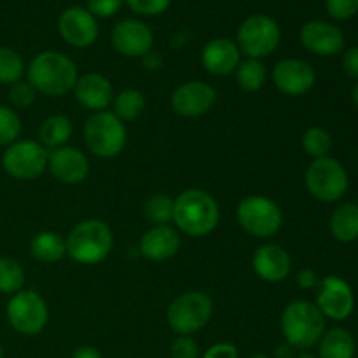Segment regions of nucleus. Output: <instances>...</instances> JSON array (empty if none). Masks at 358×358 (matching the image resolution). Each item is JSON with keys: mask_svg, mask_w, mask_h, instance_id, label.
<instances>
[{"mask_svg": "<svg viewBox=\"0 0 358 358\" xmlns=\"http://www.w3.org/2000/svg\"><path fill=\"white\" fill-rule=\"evenodd\" d=\"M27 76L37 93L48 96H63L73 91L79 79L76 63L58 51H44L35 56L28 65Z\"/></svg>", "mask_w": 358, "mask_h": 358, "instance_id": "f257e3e1", "label": "nucleus"}, {"mask_svg": "<svg viewBox=\"0 0 358 358\" xmlns=\"http://www.w3.org/2000/svg\"><path fill=\"white\" fill-rule=\"evenodd\" d=\"M219 219V205L201 189H187L175 199L173 222L189 236H206L215 229Z\"/></svg>", "mask_w": 358, "mask_h": 358, "instance_id": "f03ea898", "label": "nucleus"}, {"mask_svg": "<svg viewBox=\"0 0 358 358\" xmlns=\"http://www.w3.org/2000/svg\"><path fill=\"white\" fill-rule=\"evenodd\" d=\"M112 241V231L103 220L87 219L77 224L66 236V254L79 264H100L110 254Z\"/></svg>", "mask_w": 358, "mask_h": 358, "instance_id": "7ed1b4c3", "label": "nucleus"}, {"mask_svg": "<svg viewBox=\"0 0 358 358\" xmlns=\"http://www.w3.org/2000/svg\"><path fill=\"white\" fill-rule=\"evenodd\" d=\"M325 331V317L317 304L294 301L282 315V332L294 350H308L317 345Z\"/></svg>", "mask_w": 358, "mask_h": 358, "instance_id": "20e7f679", "label": "nucleus"}, {"mask_svg": "<svg viewBox=\"0 0 358 358\" xmlns=\"http://www.w3.org/2000/svg\"><path fill=\"white\" fill-rule=\"evenodd\" d=\"M84 140L94 156L110 159L119 156L126 145V126L114 112H94L84 126Z\"/></svg>", "mask_w": 358, "mask_h": 358, "instance_id": "39448f33", "label": "nucleus"}, {"mask_svg": "<svg viewBox=\"0 0 358 358\" xmlns=\"http://www.w3.org/2000/svg\"><path fill=\"white\" fill-rule=\"evenodd\" d=\"M212 313V299L206 294L192 290L173 299V303L168 306L166 320L171 331L178 336H191L208 324Z\"/></svg>", "mask_w": 358, "mask_h": 358, "instance_id": "423d86ee", "label": "nucleus"}, {"mask_svg": "<svg viewBox=\"0 0 358 358\" xmlns=\"http://www.w3.org/2000/svg\"><path fill=\"white\" fill-rule=\"evenodd\" d=\"M240 226L255 238H271L280 231L283 215L280 206L264 196H247L236 208Z\"/></svg>", "mask_w": 358, "mask_h": 358, "instance_id": "0eeeda50", "label": "nucleus"}, {"mask_svg": "<svg viewBox=\"0 0 358 358\" xmlns=\"http://www.w3.org/2000/svg\"><path fill=\"white\" fill-rule=\"evenodd\" d=\"M280 27L273 17L255 14L245 20L238 30V49L252 59H261L271 55L280 44Z\"/></svg>", "mask_w": 358, "mask_h": 358, "instance_id": "6e6552de", "label": "nucleus"}, {"mask_svg": "<svg viewBox=\"0 0 358 358\" xmlns=\"http://www.w3.org/2000/svg\"><path fill=\"white\" fill-rule=\"evenodd\" d=\"M306 187L313 198L332 203L343 198L348 189V175L343 164L332 157H318L306 170Z\"/></svg>", "mask_w": 358, "mask_h": 358, "instance_id": "1a4fd4ad", "label": "nucleus"}, {"mask_svg": "<svg viewBox=\"0 0 358 358\" xmlns=\"http://www.w3.org/2000/svg\"><path fill=\"white\" fill-rule=\"evenodd\" d=\"M6 315L10 327L23 336L38 334L49 320L48 304L34 290H20L10 296Z\"/></svg>", "mask_w": 358, "mask_h": 358, "instance_id": "9d476101", "label": "nucleus"}, {"mask_svg": "<svg viewBox=\"0 0 358 358\" xmlns=\"http://www.w3.org/2000/svg\"><path fill=\"white\" fill-rule=\"evenodd\" d=\"M49 150L41 142L17 140L10 143L2 156V166L16 180H34L48 168Z\"/></svg>", "mask_w": 358, "mask_h": 358, "instance_id": "9b49d317", "label": "nucleus"}, {"mask_svg": "<svg viewBox=\"0 0 358 358\" xmlns=\"http://www.w3.org/2000/svg\"><path fill=\"white\" fill-rule=\"evenodd\" d=\"M317 296V308L331 320H346L355 306L352 287L339 276H327L322 280Z\"/></svg>", "mask_w": 358, "mask_h": 358, "instance_id": "f8f14e48", "label": "nucleus"}, {"mask_svg": "<svg viewBox=\"0 0 358 358\" xmlns=\"http://www.w3.org/2000/svg\"><path fill=\"white\" fill-rule=\"evenodd\" d=\"M217 101V91L201 80H191L171 94V108L182 117H199L212 110Z\"/></svg>", "mask_w": 358, "mask_h": 358, "instance_id": "ddd939ff", "label": "nucleus"}, {"mask_svg": "<svg viewBox=\"0 0 358 358\" xmlns=\"http://www.w3.org/2000/svg\"><path fill=\"white\" fill-rule=\"evenodd\" d=\"M315 80H317V76H315L313 66L304 59H282L273 69V83L283 94H289V96L308 93L315 86Z\"/></svg>", "mask_w": 358, "mask_h": 358, "instance_id": "4468645a", "label": "nucleus"}, {"mask_svg": "<svg viewBox=\"0 0 358 358\" xmlns=\"http://www.w3.org/2000/svg\"><path fill=\"white\" fill-rule=\"evenodd\" d=\"M112 44L128 58H143L152 49L154 35L142 21L122 20L112 30Z\"/></svg>", "mask_w": 358, "mask_h": 358, "instance_id": "2eb2a0df", "label": "nucleus"}, {"mask_svg": "<svg viewBox=\"0 0 358 358\" xmlns=\"http://www.w3.org/2000/svg\"><path fill=\"white\" fill-rule=\"evenodd\" d=\"M58 30L63 41L73 48H87L98 38V23L90 10L69 7L58 20Z\"/></svg>", "mask_w": 358, "mask_h": 358, "instance_id": "dca6fc26", "label": "nucleus"}, {"mask_svg": "<svg viewBox=\"0 0 358 358\" xmlns=\"http://www.w3.org/2000/svg\"><path fill=\"white\" fill-rule=\"evenodd\" d=\"M48 168L58 182L76 185L80 184L90 173V161L76 147L63 145L49 152Z\"/></svg>", "mask_w": 358, "mask_h": 358, "instance_id": "f3484780", "label": "nucleus"}, {"mask_svg": "<svg viewBox=\"0 0 358 358\" xmlns=\"http://www.w3.org/2000/svg\"><path fill=\"white\" fill-rule=\"evenodd\" d=\"M301 44L318 56H334L345 48L343 31L324 21H310L301 28Z\"/></svg>", "mask_w": 358, "mask_h": 358, "instance_id": "a211bd4d", "label": "nucleus"}, {"mask_svg": "<svg viewBox=\"0 0 358 358\" xmlns=\"http://www.w3.org/2000/svg\"><path fill=\"white\" fill-rule=\"evenodd\" d=\"M76 100L87 110L101 112L114 100V90L110 80L101 73H84L77 79L73 87Z\"/></svg>", "mask_w": 358, "mask_h": 358, "instance_id": "6ab92c4d", "label": "nucleus"}, {"mask_svg": "<svg viewBox=\"0 0 358 358\" xmlns=\"http://www.w3.org/2000/svg\"><path fill=\"white\" fill-rule=\"evenodd\" d=\"M252 264H254V271L257 273L259 278L269 283L283 282L292 268L290 255L280 245L273 243L261 245L255 250Z\"/></svg>", "mask_w": 358, "mask_h": 358, "instance_id": "aec40b11", "label": "nucleus"}, {"mask_svg": "<svg viewBox=\"0 0 358 358\" xmlns=\"http://www.w3.org/2000/svg\"><path fill=\"white\" fill-rule=\"evenodd\" d=\"M240 49L226 37L213 38L203 48L201 63L212 76H229L240 65Z\"/></svg>", "mask_w": 358, "mask_h": 358, "instance_id": "412c9836", "label": "nucleus"}, {"mask_svg": "<svg viewBox=\"0 0 358 358\" xmlns=\"http://www.w3.org/2000/svg\"><path fill=\"white\" fill-rule=\"evenodd\" d=\"M140 254L154 262L171 259L180 248V236L170 226H154L140 238Z\"/></svg>", "mask_w": 358, "mask_h": 358, "instance_id": "4be33fe9", "label": "nucleus"}, {"mask_svg": "<svg viewBox=\"0 0 358 358\" xmlns=\"http://www.w3.org/2000/svg\"><path fill=\"white\" fill-rule=\"evenodd\" d=\"M30 252L38 262H44V264L58 262L66 255L65 238L59 236L58 233H52V231L38 233L37 236L31 240Z\"/></svg>", "mask_w": 358, "mask_h": 358, "instance_id": "5701e85b", "label": "nucleus"}, {"mask_svg": "<svg viewBox=\"0 0 358 358\" xmlns=\"http://www.w3.org/2000/svg\"><path fill=\"white\" fill-rule=\"evenodd\" d=\"M355 350V339L346 329H332L322 336L318 358H353Z\"/></svg>", "mask_w": 358, "mask_h": 358, "instance_id": "b1692460", "label": "nucleus"}, {"mask_svg": "<svg viewBox=\"0 0 358 358\" xmlns=\"http://www.w3.org/2000/svg\"><path fill=\"white\" fill-rule=\"evenodd\" d=\"M331 231L336 240L350 243L358 238V205L346 203L334 210L331 217Z\"/></svg>", "mask_w": 358, "mask_h": 358, "instance_id": "393cba45", "label": "nucleus"}, {"mask_svg": "<svg viewBox=\"0 0 358 358\" xmlns=\"http://www.w3.org/2000/svg\"><path fill=\"white\" fill-rule=\"evenodd\" d=\"M73 126L66 115H49L38 128V140L44 147L49 149H58L63 147L72 136Z\"/></svg>", "mask_w": 358, "mask_h": 358, "instance_id": "a878e982", "label": "nucleus"}, {"mask_svg": "<svg viewBox=\"0 0 358 358\" xmlns=\"http://www.w3.org/2000/svg\"><path fill=\"white\" fill-rule=\"evenodd\" d=\"M114 115L122 122L135 121L145 110V96L138 90H124L114 98Z\"/></svg>", "mask_w": 358, "mask_h": 358, "instance_id": "bb28decb", "label": "nucleus"}, {"mask_svg": "<svg viewBox=\"0 0 358 358\" xmlns=\"http://www.w3.org/2000/svg\"><path fill=\"white\" fill-rule=\"evenodd\" d=\"M266 66L262 65L261 59L247 58L245 62H240L236 69V83L241 90L254 93L259 91L266 83Z\"/></svg>", "mask_w": 358, "mask_h": 358, "instance_id": "cd10ccee", "label": "nucleus"}, {"mask_svg": "<svg viewBox=\"0 0 358 358\" xmlns=\"http://www.w3.org/2000/svg\"><path fill=\"white\" fill-rule=\"evenodd\" d=\"M24 271L14 259L0 257V294L14 296L23 290Z\"/></svg>", "mask_w": 358, "mask_h": 358, "instance_id": "c85d7f7f", "label": "nucleus"}, {"mask_svg": "<svg viewBox=\"0 0 358 358\" xmlns=\"http://www.w3.org/2000/svg\"><path fill=\"white\" fill-rule=\"evenodd\" d=\"M24 73V63L14 49L0 45V84H10L21 80Z\"/></svg>", "mask_w": 358, "mask_h": 358, "instance_id": "c756f323", "label": "nucleus"}, {"mask_svg": "<svg viewBox=\"0 0 358 358\" xmlns=\"http://www.w3.org/2000/svg\"><path fill=\"white\" fill-rule=\"evenodd\" d=\"M175 201L170 196L154 194L145 203V217L156 226H168L173 222Z\"/></svg>", "mask_w": 358, "mask_h": 358, "instance_id": "7c9ffc66", "label": "nucleus"}, {"mask_svg": "<svg viewBox=\"0 0 358 358\" xmlns=\"http://www.w3.org/2000/svg\"><path fill=\"white\" fill-rule=\"evenodd\" d=\"M21 133V119L16 110L7 105H0V145L9 147L17 142Z\"/></svg>", "mask_w": 358, "mask_h": 358, "instance_id": "2f4dec72", "label": "nucleus"}, {"mask_svg": "<svg viewBox=\"0 0 358 358\" xmlns=\"http://www.w3.org/2000/svg\"><path fill=\"white\" fill-rule=\"evenodd\" d=\"M303 147L311 157H325L332 149V138L324 128H310L303 136Z\"/></svg>", "mask_w": 358, "mask_h": 358, "instance_id": "473e14b6", "label": "nucleus"}, {"mask_svg": "<svg viewBox=\"0 0 358 358\" xmlns=\"http://www.w3.org/2000/svg\"><path fill=\"white\" fill-rule=\"evenodd\" d=\"M37 90L28 80H17L9 87V101L16 110H27L35 103Z\"/></svg>", "mask_w": 358, "mask_h": 358, "instance_id": "72a5a7b5", "label": "nucleus"}, {"mask_svg": "<svg viewBox=\"0 0 358 358\" xmlns=\"http://www.w3.org/2000/svg\"><path fill=\"white\" fill-rule=\"evenodd\" d=\"M199 346L191 336H177L171 343V358H198Z\"/></svg>", "mask_w": 358, "mask_h": 358, "instance_id": "f704fd0d", "label": "nucleus"}, {"mask_svg": "<svg viewBox=\"0 0 358 358\" xmlns=\"http://www.w3.org/2000/svg\"><path fill=\"white\" fill-rule=\"evenodd\" d=\"M170 2L171 0H126V3L135 13L143 14V16H157V14L164 13Z\"/></svg>", "mask_w": 358, "mask_h": 358, "instance_id": "c9c22d12", "label": "nucleus"}, {"mask_svg": "<svg viewBox=\"0 0 358 358\" xmlns=\"http://www.w3.org/2000/svg\"><path fill=\"white\" fill-rule=\"evenodd\" d=\"M325 6L336 20H348L358 13V0H325Z\"/></svg>", "mask_w": 358, "mask_h": 358, "instance_id": "e433bc0d", "label": "nucleus"}, {"mask_svg": "<svg viewBox=\"0 0 358 358\" xmlns=\"http://www.w3.org/2000/svg\"><path fill=\"white\" fill-rule=\"evenodd\" d=\"M121 6L122 0H87V10L98 17L114 16Z\"/></svg>", "mask_w": 358, "mask_h": 358, "instance_id": "4c0bfd02", "label": "nucleus"}, {"mask_svg": "<svg viewBox=\"0 0 358 358\" xmlns=\"http://www.w3.org/2000/svg\"><path fill=\"white\" fill-rule=\"evenodd\" d=\"M203 358H238V350L231 343H217L206 350Z\"/></svg>", "mask_w": 358, "mask_h": 358, "instance_id": "58836bf2", "label": "nucleus"}, {"mask_svg": "<svg viewBox=\"0 0 358 358\" xmlns=\"http://www.w3.org/2000/svg\"><path fill=\"white\" fill-rule=\"evenodd\" d=\"M343 69H345L346 76L352 77V79H358V48H352L345 52Z\"/></svg>", "mask_w": 358, "mask_h": 358, "instance_id": "ea45409f", "label": "nucleus"}, {"mask_svg": "<svg viewBox=\"0 0 358 358\" xmlns=\"http://www.w3.org/2000/svg\"><path fill=\"white\" fill-rule=\"evenodd\" d=\"M297 283H299V287H303V289H313V287L318 285L317 275H315L311 269H303V271H299V275H297Z\"/></svg>", "mask_w": 358, "mask_h": 358, "instance_id": "a19ab883", "label": "nucleus"}, {"mask_svg": "<svg viewBox=\"0 0 358 358\" xmlns=\"http://www.w3.org/2000/svg\"><path fill=\"white\" fill-rule=\"evenodd\" d=\"M72 358H103V357H101V353L98 352L96 348H93V346H80V348H77L76 352H73Z\"/></svg>", "mask_w": 358, "mask_h": 358, "instance_id": "79ce46f5", "label": "nucleus"}, {"mask_svg": "<svg viewBox=\"0 0 358 358\" xmlns=\"http://www.w3.org/2000/svg\"><path fill=\"white\" fill-rule=\"evenodd\" d=\"M161 56L157 55V52H147L145 56H143V65L147 66L149 70H157L161 66Z\"/></svg>", "mask_w": 358, "mask_h": 358, "instance_id": "37998d69", "label": "nucleus"}, {"mask_svg": "<svg viewBox=\"0 0 358 358\" xmlns=\"http://www.w3.org/2000/svg\"><path fill=\"white\" fill-rule=\"evenodd\" d=\"M353 101H355V105L358 107V84L355 86V90H353Z\"/></svg>", "mask_w": 358, "mask_h": 358, "instance_id": "c03bdc74", "label": "nucleus"}, {"mask_svg": "<svg viewBox=\"0 0 358 358\" xmlns=\"http://www.w3.org/2000/svg\"><path fill=\"white\" fill-rule=\"evenodd\" d=\"M297 358H318L317 355H313V353H301Z\"/></svg>", "mask_w": 358, "mask_h": 358, "instance_id": "a18cd8bd", "label": "nucleus"}, {"mask_svg": "<svg viewBox=\"0 0 358 358\" xmlns=\"http://www.w3.org/2000/svg\"><path fill=\"white\" fill-rule=\"evenodd\" d=\"M0 358H3V348H2V343H0Z\"/></svg>", "mask_w": 358, "mask_h": 358, "instance_id": "49530a36", "label": "nucleus"}, {"mask_svg": "<svg viewBox=\"0 0 358 358\" xmlns=\"http://www.w3.org/2000/svg\"><path fill=\"white\" fill-rule=\"evenodd\" d=\"M250 358H269V357H266V355H254V357H250Z\"/></svg>", "mask_w": 358, "mask_h": 358, "instance_id": "de8ad7c7", "label": "nucleus"}]
</instances>
